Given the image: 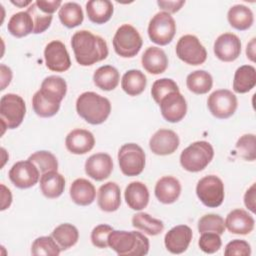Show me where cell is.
<instances>
[{
    "instance_id": "cell-51",
    "label": "cell",
    "mask_w": 256,
    "mask_h": 256,
    "mask_svg": "<svg viewBox=\"0 0 256 256\" xmlns=\"http://www.w3.org/2000/svg\"><path fill=\"white\" fill-rule=\"evenodd\" d=\"M12 202L11 191L4 185L1 184V211L9 208Z\"/></svg>"
},
{
    "instance_id": "cell-38",
    "label": "cell",
    "mask_w": 256,
    "mask_h": 256,
    "mask_svg": "<svg viewBox=\"0 0 256 256\" xmlns=\"http://www.w3.org/2000/svg\"><path fill=\"white\" fill-rule=\"evenodd\" d=\"M61 248L52 236H41L34 240L31 246V254L34 256H57Z\"/></svg>"
},
{
    "instance_id": "cell-41",
    "label": "cell",
    "mask_w": 256,
    "mask_h": 256,
    "mask_svg": "<svg viewBox=\"0 0 256 256\" xmlns=\"http://www.w3.org/2000/svg\"><path fill=\"white\" fill-rule=\"evenodd\" d=\"M198 231L200 233L215 232L221 235L225 231L224 219L218 214H206L198 221Z\"/></svg>"
},
{
    "instance_id": "cell-15",
    "label": "cell",
    "mask_w": 256,
    "mask_h": 256,
    "mask_svg": "<svg viewBox=\"0 0 256 256\" xmlns=\"http://www.w3.org/2000/svg\"><path fill=\"white\" fill-rule=\"evenodd\" d=\"M241 53V41L233 33H223L214 42V54L224 62L236 60Z\"/></svg>"
},
{
    "instance_id": "cell-13",
    "label": "cell",
    "mask_w": 256,
    "mask_h": 256,
    "mask_svg": "<svg viewBox=\"0 0 256 256\" xmlns=\"http://www.w3.org/2000/svg\"><path fill=\"white\" fill-rule=\"evenodd\" d=\"M44 59L46 67L54 72L67 71L71 66L69 53L65 45L59 40L51 41L46 45Z\"/></svg>"
},
{
    "instance_id": "cell-33",
    "label": "cell",
    "mask_w": 256,
    "mask_h": 256,
    "mask_svg": "<svg viewBox=\"0 0 256 256\" xmlns=\"http://www.w3.org/2000/svg\"><path fill=\"white\" fill-rule=\"evenodd\" d=\"M147 79L143 72L136 69H131L125 72L121 80V87L124 92L130 96L141 94L146 87Z\"/></svg>"
},
{
    "instance_id": "cell-22",
    "label": "cell",
    "mask_w": 256,
    "mask_h": 256,
    "mask_svg": "<svg viewBox=\"0 0 256 256\" xmlns=\"http://www.w3.org/2000/svg\"><path fill=\"white\" fill-rule=\"evenodd\" d=\"M155 196L163 204H172L180 196L181 184L179 180L172 176L160 178L155 185Z\"/></svg>"
},
{
    "instance_id": "cell-32",
    "label": "cell",
    "mask_w": 256,
    "mask_h": 256,
    "mask_svg": "<svg viewBox=\"0 0 256 256\" xmlns=\"http://www.w3.org/2000/svg\"><path fill=\"white\" fill-rule=\"evenodd\" d=\"M120 80L118 70L111 65H104L99 67L93 74L94 84L104 91L114 90Z\"/></svg>"
},
{
    "instance_id": "cell-54",
    "label": "cell",
    "mask_w": 256,
    "mask_h": 256,
    "mask_svg": "<svg viewBox=\"0 0 256 256\" xmlns=\"http://www.w3.org/2000/svg\"><path fill=\"white\" fill-rule=\"evenodd\" d=\"M11 3L14 4V5H16V6H18V7H20V8L32 4L31 1H26V2H23V1H22V2H19V1H11Z\"/></svg>"
},
{
    "instance_id": "cell-23",
    "label": "cell",
    "mask_w": 256,
    "mask_h": 256,
    "mask_svg": "<svg viewBox=\"0 0 256 256\" xmlns=\"http://www.w3.org/2000/svg\"><path fill=\"white\" fill-rule=\"evenodd\" d=\"M39 91L48 101L60 104L66 95L67 83L60 76H48L42 81Z\"/></svg>"
},
{
    "instance_id": "cell-1",
    "label": "cell",
    "mask_w": 256,
    "mask_h": 256,
    "mask_svg": "<svg viewBox=\"0 0 256 256\" xmlns=\"http://www.w3.org/2000/svg\"><path fill=\"white\" fill-rule=\"evenodd\" d=\"M71 46L75 59L81 66H90L108 56L106 41L88 30H80L73 34Z\"/></svg>"
},
{
    "instance_id": "cell-43",
    "label": "cell",
    "mask_w": 256,
    "mask_h": 256,
    "mask_svg": "<svg viewBox=\"0 0 256 256\" xmlns=\"http://www.w3.org/2000/svg\"><path fill=\"white\" fill-rule=\"evenodd\" d=\"M27 12L31 15L34 23V31L33 33L35 34H40L43 33L45 30H47L52 22V15L51 14H46L43 11H41L36 3H32L28 9Z\"/></svg>"
},
{
    "instance_id": "cell-29",
    "label": "cell",
    "mask_w": 256,
    "mask_h": 256,
    "mask_svg": "<svg viewBox=\"0 0 256 256\" xmlns=\"http://www.w3.org/2000/svg\"><path fill=\"white\" fill-rule=\"evenodd\" d=\"M7 29L11 35L17 38L25 37L34 31L33 19L27 11L15 13L9 19Z\"/></svg>"
},
{
    "instance_id": "cell-20",
    "label": "cell",
    "mask_w": 256,
    "mask_h": 256,
    "mask_svg": "<svg viewBox=\"0 0 256 256\" xmlns=\"http://www.w3.org/2000/svg\"><path fill=\"white\" fill-rule=\"evenodd\" d=\"M225 228L233 234L246 235L254 229V218L243 209L232 210L225 219Z\"/></svg>"
},
{
    "instance_id": "cell-46",
    "label": "cell",
    "mask_w": 256,
    "mask_h": 256,
    "mask_svg": "<svg viewBox=\"0 0 256 256\" xmlns=\"http://www.w3.org/2000/svg\"><path fill=\"white\" fill-rule=\"evenodd\" d=\"M114 229L108 224H100L94 227L91 232V242L97 248L108 247V236Z\"/></svg>"
},
{
    "instance_id": "cell-48",
    "label": "cell",
    "mask_w": 256,
    "mask_h": 256,
    "mask_svg": "<svg viewBox=\"0 0 256 256\" xmlns=\"http://www.w3.org/2000/svg\"><path fill=\"white\" fill-rule=\"evenodd\" d=\"M157 4L160 7V9L164 10V12L171 14V13L178 12L182 8V6L185 4V1L184 0H177V1L159 0V1H157Z\"/></svg>"
},
{
    "instance_id": "cell-2",
    "label": "cell",
    "mask_w": 256,
    "mask_h": 256,
    "mask_svg": "<svg viewBox=\"0 0 256 256\" xmlns=\"http://www.w3.org/2000/svg\"><path fill=\"white\" fill-rule=\"evenodd\" d=\"M108 246L121 256H143L149 251V240L137 231L113 230L108 236Z\"/></svg>"
},
{
    "instance_id": "cell-34",
    "label": "cell",
    "mask_w": 256,
    "mask_h": 256,
    "mask_svg": "<svg viewBox=\"0 0 256 256\" xmlns=\"http://www.w3.org/2000/svg\"><path fill=\"white\" fill-rule=\"evenodd\" d=\"M51 236L57 242L61 250H66L77 243L79 239V232L74 225L70 223H63L52 231Z\"/></svg>"
},
{
    "instance_id": "cell-44",
    "label": "cell",
    "mask_w": 256,
    "mask_h": 256,
    "mask_svg": "<svg viewBox=\"0 0 256 256\" xmlns=\"http://www.w3.org/2000/svg\"><path fill=\"white\" fill-rule=\"evenodd\" d=\"M236 150L242 158L247 161H254L256 159V144L254 134H244L242 135L237 143Z\"/></svg>"
},
{
    "instance_id": "cell-37",
    "label": "cell",
    "mask_w": 256,
    "mask_h": 256,
    "mask_svg": "<svg viewBox=\"0 0 256 256\" xmlns=\"http://www.w3.org/2000/svg\"><path fill=\"white\" fill-rule=\"evenodd\" d=\"M132 225L136 229L141 230L151 236L160 234L164 229V224L161 220L153 218L151 215L145 212H139L133 215Z\"/></svg>"
},
{
    "instance_id": "cell-21",
    "label": "cell",
    "mask_w": 256,
    "mask_h": 256,
    "mask_svg": "<svg viewBox=\"0 0 256 256\" xmlns=\"http://www.w3.org/2000/svg\"><path fill=\"white\" fill-rule=\"evenodd\" d=\"M99 208L105 212H114L121 205L120 187L115 182H107L100 186L97 194Z\"/></svg>"
},
{
    "instance_id": "cell-45",
    "label": "cell",
    "mask_w": 256,
    "mask_h": 256,
    "mask_svg": "<svg viewBox=\"0 0 256 256\" xmlns=\"http://www.w3.org/2000/svg\"><path fill=\"white\" fill-rule=\"evenodd\" d=\"M198 245L200 249L208 254L217 252L222 245L221 237L215 232H204L201 233Z\"/></svg>"
},
{
    "instance_id": "cell-47",
    "label": "cell",
    "mask_w": 256,
    "mask_h": 256,
    "mask_svg": "<svg viewBox=\"0 0 256 256\" xmlns=\"http://www.w3.org/2000/svg\"><path fill=\"white\" fill-rule=\"evenodd\" d=\"M251 254V247L245 240L235 239L230 241L224 250L226 256H249Z\"/></svg>"
},
{
    "instance_id": "cell-39",
    "label": "cell",
    "mask_w": 256,
    "mask_h": 256,
    "mask_svg": "<svg viewBox=\"0 0 256 256\" xmlns=\"http://www.w3.org/2000/svg\"><path fill=\"white\" fill-rule=\"evenodd\" d=\"M28 160L35 164L41 175L49 171H57L58 169L57 158L49 151H37L30 155Z\"/></svg>"
},
{
    "instance_id": "cell-30",
    "label": "cell",
    "mask_w": 256,
    "mask_h": 256,
    "mask_svg": "<svg viewBox=\"0 0 256 256\" xmlns=\"http://www.w3.org/2000/svg\"><path fill=\"white\" fill-rule=\"evenodd\" d=\"M227 19L233 28L240 31L249 29L254 21L251 9L242 4L232 6L227 13Z\"/></svg>"
},
{
    "instance_id": "cell-4",
    "label": "cell",
    "mask_w": 256,
    "mask_h": 256,
    "mask_svg": "<svg viewBox=\"0 0 256 256\" xmlns=\"http://www.w3.org/2000/svg\"><path fill=\"white\" fill-rule=\"evenodd\" d=\"M214 157V149L207 141H196L186 147L180 155L181 166L189 172L202 171Z\"/></svg>"
},
{
    "instance_id": "cell-25",
    "label": "cell",
    "mask_w": 256,
    "mask_h": 256,
    "mask_svg": "<svg viewBox=\"0 0 256 256\" xmlns=\"http://www.w3.org/2000/svg\"><path fill=\"white\" fill-rule=\"evenodd\" d=\"M124 197L129 208L140 211L148 205L149 191L144 183L140 181H133L127 185Z\"/></svg>"
},
{
    "instance_id": "cell-6",
    "label": "cell",
    "mask_w": 256,
    "mask_h": 256,
    "mask_svg": "<svg viewBox=\"0 0 256 256\" xmlns=\"http://www.w3.org/2000/svg\"><path fill=\"white\" fill-rule=\"evenodd\" d=\"M143 44L139 32L130 24L120 26L114 37L113 47L115 52L124 58H131L138 54Z\"/></svg>"
},
{
    "instance_id": "cell-42",
    "label": "cell",
    "mask_w": 256,
    "mask_h": 256,
    "mask_svg": "<svg viewBox=\"0 0 256 256\" xmlns=\"http://www.w3.org/2000/svg\"><path fill=\"white\" fill-rule=\"evenodd\" d=\"M179 91L176 82L170 78H162L156 80L151 88V95L154 101L159 104L160 101L169 93Z\"/></svg>"
},
{
    "instance_id": "cell-26",
    "label": "cell",
    "mask_w": 256,
    "mask_h": 256,
    "mask_svg": "<svg viewBox=\"0 0 256 256\" xmlns=\"http://www.w3.org/2000/svg\"><path fill=\"white\" fill-rule=\"evenodd\" d=\"M69 193L72 201L80 206L90 205L96 196L94 185L84 178L74 180L70 186Z\"/></svg>"
},
{
    "instance_id": "cell-35",
    "label": "cell",
    "mask_w": 256,
    "mask_h": 256,
    "mask_svg": "<svg viewBox=\"0 0 256 256\" xmlns=\"http://www.w3.org/2000/svg\"><path fill=\"white\" fill-rule=\"evenodd\" d=\"M61 23L67 28L79 26L84 19L82 8L75 2H66L59 8L58 12Z\"/></svg>"
},
{
    "instance_id": "cell-50",
    "label": "cell",
    "mask_w": 256,
    "mask_h": 256,
    "mask_svg": "<svg viewBox=\"0 0 256 256\" xmlns=\"http://www.w3.org/2000/svg\"><path fill=\"white\" fill-rule=\"evenodd\" d=\"M244 204L251 212L255 213V183H253L246 191L244 195Z\"/></svg>"
},
{
    "instance_id": "cell-53",
    "label": "cell",
    "mask_w": 256,
    "mask_h": 256,
    "mask_svg": "<svg viewBox=\"0 0 256 256\" xmlns=\"http://www.w3.org/2000/svg\"><path fill=\"white\" fill-rule=\"evenodd\" d=\"M255 38H252V40L248 43L246 48V55L247 58H249L251 61H255Z\"/></svg>"
},
{
    "instance_id": "cell-3",
    "label": "cell",
    "mask_w": 256,
    "mask_h": 256,
    "mask_svg": "<svg viewBox=\"0 0 256 256\" xmlns=\"http://www.w3.org/2000/svg\"><path fill=\"white\" fill-rule=\"evenodd\" d=\"M76 111L89 124L99 125L109 117L111 103L95 92H84L76 100Z\"/></svg>"
},
{
    "instance_id": "cell-12",
    "label": "cell",
    "mask_w": 256,
    "mask_h": 256,
    "mask_svg": "<svg viewBox=\"0 0 256 256\" xmlns=\"http://www.w3.org/2000/svg\"><path fill=\"white\" fill-rule=\"evenodd\" d=\"M40 177V171L31 161H18L9 170V179L14 186L27 189L34 186Z\"/></svg>"
},
{
    "instance_id": "cell-40",
    "label": "cell",
    "mask_w": 256,
    "mask_h": 256,
    "mask_svg": "<svg viewBox=\"0 0 256 256\" xmlns=\"http://www.w3.org/2000/svg\"><path fill=\"white\" fill-rule=\"evenodd\" d=\"M32 106L34 112L43 118L54 116L60 108V104H55L48 101L46 98L42 96L40 91L38 90L32 98Z\"/></svg>"
},
{
    "instance_id": "cell-5",
    "label": "cell",
    "mask_w": 256,
    "mask_h": 256,
    "mask_svg": "<svg viewBox=\"0 0 256 256\" xmlns=\"http://www.w3.org/2000/svg\"><path fill=\"white\" fill-rule=\"evenodd\" d=\"M26 113V105L23 98L17 94L8 93L0 99V120L2 134L5 129H15L23 121Z\"/></svg>"
},
{
    "instance_id": "cell-28",
    "label": "cell",
    "mask_w": 256,
    "mask_h": 256,
    "mask_svg": "<svg viewBox=\"0 0 256 256\" xmlns=\"http://www.w3.org/2000/svg\"><path fill=\"white\" fill-rule=\"evenodd\" d=\"M113 4L109 0H91L86 3L89 20L95 24H104L113 15Z\"/></svg>"
},
{
    "instance_id": "cell-18",
    "label": "cell",
    "mask_w": 256,
    "mask_h": 256,
    "mask_svg": "<svg viewBox=\"0 0 256 256\" xmlns=\"http://www.w3.org/2000/svg\"><path fill=\"white\" fill-rule=\"evenodd\" d=\"M113 170V161L107 153H96L91 155L85 162L86 174L96 180L102 181L107 179Z\"/></svg>"
},
{
    "instance_id": "cell-19",
    "label": "cell",
    "mask_w": 256,
    "mask_h": 256,
    "mask_svg": "<svg viewBox=\"0 0 256 256\" xmlns=\"http://www.w3.org/2000/svg\"><path fill=\"white\" fill-rule=\"evenodd\" d=\"M95 145L94 135L85 129H74L68 133L65 139L67 150L76 155L86 154Z\"/></svg>"
},
{
    "instance_id": "cell-49",
    "label": "cell",
    "mask_w": 256,
    "mask_h": 256,
    "mask_svg": "<svg viewBox=\"0 0 256 256\" xmlns=\"http://www.w3.org/2000/svg\"><path fill=\"white\" fill-rule=\"evenodd\" d=\"M36 5L38 8L43 11L46 14H53L58 8H60L62 2L60 0H54V1H44V0H37Z\"/></svg>"
},
{
    "instance_id": "cell-52",
    "label": "cell",
    "mask_w": 256,
    "mask_h": 256,
    "mask_svg": "<svg viewBox=\"0 0 256 256\" xmlns=\"http://www.w3.org/2000/svg\"><path fill=\"white\" fill-rule=\"evenodd\" d=\"M0 73H1V90H4L6 86H8L12 79V71L9 67L4 64L0 65Z\"/></svg>"
},
{
    "instance_id": "cell-24",
    "label": "cell",
    "mask_w": 256,
    "mask_h": 256,
    "mask_svg": "<svg viewBox=\"0 0 256 256\" xmlns=\"http://www.w3.org/2000/svg\"><path fill=\"white\" fill-rule=\"evenodd\" d=\"M141 62L143 68L154 75L163 73L168 66V58L159 47H148L141 57Z\"/></svg>"
},
{
    "instance_id": "cell-8",
    "label": "cell",
    "mask_w": 256,
    "mask_h": 256,
    "mask_svg": "<svg viewBox=\"0 0 256 256\" xmlns=\"http://www.w3.org/2000/svg\"><path fill=\"white\" fill-rule=\"evenodd\" d=\"M176 33V23L167 12L156 13L149 22L148 35L152 42L164 46L169 44Z\"/></svg>"
},
{
    "instance_id": "cell-11",
    "label": "cell",
    "mask_w": 256,
    "mask_h": 256,
    "mask_svg": "<svg viewBox=\"0 0 256 256\" xmlns=\"http://www.w3.org/2000/svg\"><path fill=\"white\" fill-rule=\"evenodd\" d=\"M238 101L234 93L227 89L212 92L207 100V106L213 116L219 119L231 117L237 109Z\"/></svg>"
},
{
    "instance_id": "cell-14",
    "label": "cell",
    "mask_w": 256,
    "mask_h": 256,
    "mask_svg": "<svg viewBox=\"0 0 256 256\" xmlns=\"http://www.w3.org/2000/svg\"><path fill=\"white\" fill-rule=\"evenodd\" d=\"M163 118L171 123L181 121L187 112V103L184 96L179 92H171L158 104Z\"/></svg>"
},
{
    "instance_id": "cell-36",
    "label": "cell",
    "mask_w": 256,
    "mask_h": 256,
    "mask_svg": "<svg viewBox=\"0 0 256 256\" xmlns=\"http://www.w3.org/2000/svg\"><path fill=\"white\" fill-rule=\"evenodd\" d=\"M186 85L187 88L195 94H206L212 88L213 79L207 71L196 70L187 76Z\"/></svg>"
},
{
    "instance_id": "cell-10",
    "label": "cell",
    "mask_w": 256,
    "mask_h": 256,
    "mask_svg": "<svg viewBox=\"0 0 256 256\" xmlns=\"http://www.w3.org/2000/svg\"><path fill=\"white\" fill-rule=\"evenodd\" d=\"M176 54L180 60L189 65L203 64L207 59V51L194 35L182 36L176 44Z\"/></svg>"
},
{
    "instance_id": "cell-31",
    "label": "cell",
    "mask_w": 256,
    "mask_h": 256,
    "mask_svg": "<svg viewBox=\"0 0 256 256\" xmlns=\"http://www.w3.org/2000/svg\"><path fill=\"white\" fill-rule=\"evenodd\" d=\"M256 85V70L252 65H242L235 71L233 90L236 93H247Z\"/></svg>"
},
{
    "instance_id": "cell-27",
    "label": "cell",
    "mask_w": 256,
    "mask_h": 256,
    "mask_svg": "<svg viewBox=\"0 0 256 256\" xmlns=\"http://www.w3.org/2000/svg\"><path fill=\"white\" fill-rule=\"evenodd\" d=\"M65 188V178L57 171H49L40 177V189L47 198L54 199L62 195Z\"/></svg>"
},
{
    "instance_id": "cell-16",
    "label": "cell",
    "mask_w": 256,
    "mask_h": 256,
    "mask_svg": "<svg viewBox=\"0 0 256 256\" xmlns=\"http://www.w3.org/2000/svg\"><path fill=\"white\" fill-rule=\"evenodd\" d=\"M178 135L169 129H159L149 140L150 150L160 156L170 155L174 153L179 147Z\"/></svg>"
},
{
    "instance_id": "cell-9",
    "label": "cell",
    "mask_w": 256,
    "mask_h": 256,
    "mask_svg": "<svg viewBox=\"0 0 256 256\" xmlns=\"http://www.w3.org/2000/svg\"><path fill=\"white\" fill-rule=\"evenodd\" d=\"M196 194L205 206L216 208L223 203L225 196L224 184L216 175L205 176L198 181Z\"/></svg>"
},
{
    "instance_id": "cell-17",
    "label": "cell",
    "mask_w": 256,
    "mask_h": 256,
    "mask_svg": "<svg viewBox=\"0 0 256 256\" xmlns=\"http://www.w3.org/2000/svg\"><path fill=\"white\" fill-rule=\"evenodd\" d=\"M192 236L193 233L189 226L177 225L165 234V247L172 254H181L187 250Z\"/></svg>"
},
{
    "instance_id": "cell-7",
    "label": "cell",
    "mask_w": 256,
    "mask_h": 256,
    "mask_svg": "<svg viewBox=\"0 0 256 256\" xmlns=\"http://www.w3.org/2000/svg\"><path fill=\"white\" fill-rule=\"evenodd\" d=\"M118 163L124 175L137 176L144 170L145 152L138 144H124L118 151Z\"/></svg>"
}]
</instances>
